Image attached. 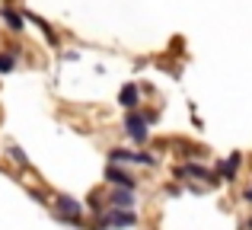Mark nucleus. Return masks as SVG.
Listing matches in <instances>:
<instances>
[{
    "label": "nucleus",
    "instance_id": "nucleus-1",
    "mask_svg": "<svg viewBox=\"0 0 252 230\" xmlns=\"http://www.w3.org/2000/svg\"><path fill=\"white\" fill-rule=\"evenodd\" d=\"M48 205H51V211H55V218L61 221V224L80 227V230H93V224H86V218H83L86 205L80 198H74V195H67V192H51Z\"/></svg>",
    "mask_w": 252,
    "mask_h": 230
},
{
    "label": "nucleus",
    "instance_id": "nucleus-2",
    "mask_svg": "<svg viewBox=\"0 0 252 230\" xmlns=\"http://www.w3.org/2000/svg\"><path fill=\"white\" fill-rule=\"evenodd\" d=\"M141 224L134 208H105L96 221H93V230H131Z\"/></svg>",
    "mask_w": 252,
    "mask_h": 230
},
{
    "label": "nucleus",
    "instance_id": "nucleus-3",
    "mask_svg": "<svg viewBox=\"0 0 252 230\" xmlns=\"http://www.w3.org/2000/svg\"><path fill=\"white\" fill-rule=\"evenodd\" d=\"M150 122H154V115L150 112H141V109H131L128 115H125V122H122V131L128 134V141L131 144H147L150 141Z\"/></svg>",
    "mask_w": 252,
    "mask_h": 230
},
{
    "label": "nucleus",
    "instance_id": "nucleus-4",
    "mask_svg": "<svg viewBox=\"0 0 252 230\" xmlns=\"http://www.w3.org/2000/svg\"><path fill=\"white\" fill-rule=\"evenodd\" d=\"M105 160L118 163V166H157V154L147 150H131V147H109Z\"/></svg>",
    "mask_w": 252,
    "mask_h": 230
},
{
    "label": "nucleus",
    "instance_id": "nucleus-5",
    "mask_svg": "<svg viewBox=\"0 0 252 230\" xmlns=\"http://www.w3.org/2000/svg\"><path fill=\"white\" fill-rule=\"evenodd\" d=\"M172 176H176L179 182H182V179H204L208 186H217V182H220L214 169L201 166V163H182V166H176V169H172Z\"/></svg>",
    "mask_w": 252,
    "mask_h": 230
},
{
    "label": "nucleus",
    "instance_id": "nucleus-6",
    "mask_svg": "<svg viewBox=\"0 0 252 230\" xmlns=\"http://www.w3.org/2000/svg\"><path fill=\"white\" fill-rule=\"evenodd\" d=\"M105 182H109L112 189H131V192H137V179L131 169L118 166V163H109L105 166Z\"/></svg>",
    "mask_w": 252,
    "mask_h": 230
},
{
    "label": "nucleus",
    "instance_id": "nucleus-7",
    "mask_svg": "<svg viewBox=\"0 0 252 230\" xmlns=\"http://www.w3.org/2000/svg\"><path fill=\"white\" fill-rule=\"evenodd\" d=\"M23 16H26V23H32L38 32L45 35V42H48V48H61V32L55 29V26L48 23V19H42L38 13H32V10H23Z\"/></svg>",
    "mask_w": 252,
    "mask_h": 230
},
{
    "label": "nucleus",
    "instance_id": "nucleus-8",
    "mask_svg": "<svg viewBox=\"0 0 252 230\" xmlns=\"http://www.w3.org/2000/svg\"><path fill=\"white\" fill-rule=\"evenodd\" d=\"M0 23H3V29L10 32V35H23V29H26L23 10H16L13 3H3V6H0Z\"/></svg>",
    "mask_w": 252,
    "mask_h": 230
},
{
    "label": "nucleus",
    "instance_id": "nucleus-9",
    "mask_svg": "<svg viewBox=\"0 0 252 230\" xmlns=\"http://www.w3.org/2000/svg\"><path fill=\"white\" fill-rule=\"evenodd\" d=\"M141 96H144V90L137 87V83H122V90H118V106H122L125 112L141 109Z\"/></svg>",
    "mask_w": 252,
    "mask_h": 230
},
{
    "label": "nucleus",
    "instance_id": "nucleus-10",
    "mask_svg": "<svg viewBox=\"0 0 252 230\" xmlns=\"http://www.w3.org/2000/svg\"><path fill=\"white\" fill-rule=\"evenodd\" d=\"M240 166H243V154H230L223 163H217V179L220 182H233L236 179V173H240Z\"/></svg>",
    "mask_w": 252,
    "mask_h": 230
},
{
    "label": "nucleus",
    "instance_id": "nucleus-11",
    "mask_svg": "<svg viewBox=\"0 0 252 230\" xmlns=\"http://www.w3.org/2000/svg\"><path fill=\"white\" fill-rule=\"evenodd\" d=\"M19 58H23V48H19V45H10V48L0 51V77H3V74H13V70H16V64H19Z\"/></svg>",
    "mask_w": 252,
    "mask_h": 230
},
{
    "label": "nucleus",
    "instance_id": "nucleus-12",
    "mask_svg": "<svg viewBox=\"0 0 252 230\" xmlns=\"http://www.w3.org/2000/svg\"><path fill=\"white\" fill-rule=\"evenodd\" d=\"M105 201H109V208H134V192L131 189H109Z\"/></svg>",
    "mask_w": 252,
    "mask_h": 230
},
{
    "label": "nucleus",
    "instance_id": "nucleus-13",
    "mask_svg": "<svg viewBox=\"0 0 252 230\" xmlns=\"http://www.w3.org/2000/svg\"><path fill=\"white\" fill-rule=\"evenodd\" d=\"M3 157L13 163V166H19V169H29L32 163H29V154H26L19 144H6V150H3Z\"/></svg>",
    "mask_w": 252,
    "mask_h": 230
},
{
    "label": "nucleus",
    "instance_id": "nucleus-14",
    "mask_svg": "<svg viewBox=\"0 0 252 230\" xmlns=\"http://www.w3.org/2000/svg\"><path fill=\"white\" fill-rule=\"evenodd\" d=\"M83 205H86V211H90L93 218H99V214H102L105 208H109V201H102V192L96 189V192H90V198H86Z\"/></svg>",
    "mask_w": 252,
    "mask_h": 230
},
{
    "label": "nucleus",
    "instance_id": "nucleus-15",
    "mask_svg": "<svg viewBox=\"0 0 252 230\" xmlns=\"http://www.w3.org/2000/svg\"><path fill=\"white\" fill-rule=\"evenodd\" d=\"M243 198H246L249 205H252V182H249V189H246V192H243Z\"/></svg>",
    "mask_w": 252,
    "mask_h": 230
},
{
    "label": "nucleus",
    "instance_id": "nucleus-16",
    "mask_svg": "<svg viewBox=\"0 0 252 230\" xmlns=\"http://www.w3.org/2000/svg\"><path fill=\"white\" fill-rule=\"evenodd\" d=\"M243 230H252V218H249V221H246V227H243Z\"/></svg>",
    "mask_w": 252,
    "mask_h": 230
}]
</instances>
